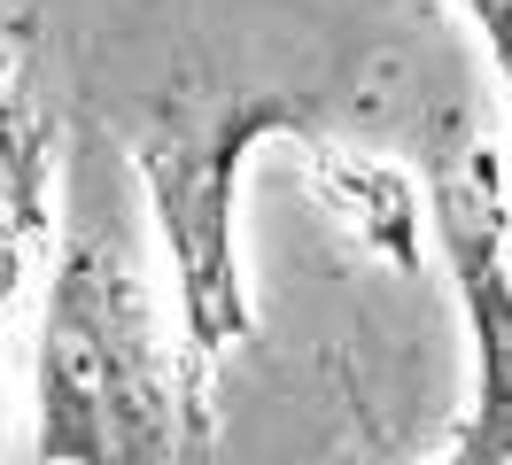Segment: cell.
<instances>
[{"label":"cell","mask_w":512,"mask_h":465,"mask_svg":"<svg viewBox=\"0 0 512 465\" xmlns=\"http://www.w3.org/2000/svg\"><path fill=\"white\" fill-rule=\"evenodd\" d=\"M210 403L163 326L132 241L109 217L70 225L39 326V458L55 465H171L179 427Z\"/></svg>","instance_id":"6da1fadb"},{"label":"cell","mask_w":512,"mask_h":465,"mask_svg":"<svg viewBox=\"0 0 512 465\" xmlns=\"http://www.w3.org/2000/svg\"><path fill=\"white\" fill-rule=\"evenodd\" d=\"M303 124V101L280 93H225L210 109H171L140 140V179L156 194V225L171 248V303H179V349L202 403L210 372L233 341L249 334V295H241V179L272 132Z\"/></svg>","instance_id":"7a4b0ae2"},{"label":"cell","mask_w":512,"mask_h":465,"mask_svg":"<svg viewBox=\"0 0 512 465\" xmlns=\"http://www.w3.org/2000/svg\"><path fill=\"white\" fill-rule=\"evenodd\" d=\"M443 217V248L458 272V303L474 326V403L450 434V450L435 465H512V272H505V241L497 217L481 210L466 186L435 194Z\"/></svg>","instance_id":"3957f363"},{"label":"cell","mask_w":512,"mask_h":465,"mask_svg":"<svg viewBox=\"0 0 512 465\" xmlns=\"http://www.w3.org/2000/svg\"><path fill=\"white\" fill-rule=\"evenodd\" d=\"M466 8V24L481 31V47L497 62V78H505V101H512V0H458Z\"/></svg>","instance_id":"277c9868"}]
</instances>
